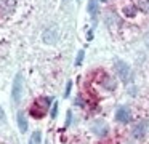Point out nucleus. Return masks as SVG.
<instances>
[{
  "label": "nucleus",
  "instance_id": "nucleus-1",
  "mask_svg": "<svg viewBox=\"0 0 149 144\" xmlns=\"http://www.w3.org/2000/svg\"><path fill=\"white\" fill-rule=\"evenodd\" d=\"M23 90H24V85H23V75L21 74H16L15 75V80H13V86H11V99H13L15 104L21 101L23 98Z\"/></svg>",
  "mask_w": 149,
  "mask_h": 144
},
{
  "label": "nucleus",
  "instance_id": "nucleus-2",
  "mask_svg": "<svg viewBox=\"0 0 149 144\" xmlns=\"http://www.w3.org/2000/svg\"><path fill=\"white\" fill-rule=\"evenodd\" d=\"M114 67H116L117 70V75L120 77V80H123V82H128L130 77H132V70H130V66L127 63H123V61L117 59L116 64H114Z\"/></svg>",
  "mask_w": 149,
  "mask_h": 144
},
{
  "label": "nucleus",
  "instance_id": "nucleus-3",
  "mask_svg": "<svg viewBox=\"0 0 149 144\" xmlns=\"http://www.w3.org/2000/svg\"><path fill=\"white\" fill-rule=\"evenodd\" d=\"M116 122H119V123H128V122H132V112H130V109L125 107V106H120L116 111Z\"/></svg>",
  "mask_w": 149,
  "mask_h": 144
},
{
  "label": "nucleus",
  "instance_id": "nucleus-4",
  "mask_svg": "<svg viewBox=\"0 0 149 144\" xmlns=\"http://www.w3.org/2000/svg\"><path fill=\"white\" fill-rule=\"evenodd\" d=\"M59 38V32L56 27H50L45 31V34H43V42H45L47 45H55L56 42H58Z\"/></svg>",
  "mask_w": 149,
  "mask_h": 144
},
{
  "label": "nucleus",
  "instance_id": "nucleus-5",
  "mask_svg": "<svg viewBox=\"0 0 149 144\" xmlns=\"http://www.w3.org/2000/svg\"><path fill=\"white\" fill-rule=\"evenodd\" d=\"M91 131H93L95 134H100V136H104V134H107L109 128H107V125L104 123L103 120H96L93 125H91Z\"/></svg>",
  "mask_w": 149,
  "mask_h": 144
},
{
  "label": "nucleus",
  "instance_id": "nucleus-6",
  "mask_svg": "<svg viewBox=\"0 0 149 144\" xmlns=\"http://www.w3.org/2000/svg\"><path fill=\"white\" fill-rule=\"evenodd\" d=\"M148 127H149V123L146 120H143V122H139V123H136V127L133 128V136L136 138V139H139V138H143L146 134V131H148Z\"/></svg>",
  "mask_w": 149,
  "mask_h": 144
},
{
  "label": "nucleus",
  "instance_id": "nucleus-7",
  "mask_svg": "<svg viewBox=\"0 0 149 144\" xmlns=\"http://www.w3.org/2000/svg\"><path fill=\"white\" fill-rule=\"evenodd\" d=\"M18 127H19L21 133H26V131H27V120H26V117H24L23 112L18 114Z\"/></svg>",
  "mask_w": 149,
  "mask_h": 144
},
{
  "label": "nucleus",
  "instance_id": "nucleus-8",
  "mask_svg": "<svg viewBox=\"0 0 149 144\" xmlns=\"http://www.w3.org/2000/svg\"><path fill=\"white\" fill-rule=\"evenodd\" d=\"M103 86H104L106 90H116L117 83H116V80H114L112 77H109V75H104V83H103Z\"/></svg>",
  "mask_w": 149,
  "mask_h": 144
},
{
  "label": "nucleus",
  "instance_id": "nucleus-9",
  "mask_svg": "<svg viewBox=\"0 0 149 144\" xmlns=\"http://www.w3.org/2000/svg\"><path fill=\"white\" fill-rule=\"evenodd\" d=\"M88 13H90L91 16H95L96 15V11H98V6H96V0H88Z\"/></svg>",
  "mask_w": 149,
  "mask_h": 144
},
{
  "label": "nucleus",
  "instance_id": "nucleus-10",
  "mask_svg": "<svg viewBox=\"0 0 149 144\" xmlns=\"http://www.w3.org/2000/svg\"><path fill=\"white\" fill-rule=\"evenodd\" d=\"M123 13H125V16H128V18H133V16L136 15V6H133V8H125Z\"/></svg>",
  "mask_w": 149,
  "mask_h": 144
},
{
  "label": "nucleus",
  "instance_id": "nucleus-11",
  "mask_svg": "<svg viewBox=\"0 0 149 144\" xmlns=\"http://www.w3.org/2000/svg\"><path fill=\"white\" fill-rule=\"evenodd\" d=\"M84 56H85V51L80 50V51L77 53V59H75V64H77V66H80V63H82V59H84Z\"/></svg>",
  "mask_w": 149,
  "mask_h": 144
},
{
  "label": "nucleus",
  "instance_id": "nucleus-12",
  "mask_svg": "<svg viewBox=\"0 0 149 144\" xmlns=\"http://www.w3.org/2000/svg\"><path fill=\"white\" fill-rule=\"evenodd\" d=\"M40 139H42V138H40V131H36V133H34L32 141H34L36 144H40Z\"/></svg>",
  "mask_w": 149,
  "mask_h": 144
},
{
  "label": "nucleus",
  "instance_id": "nucleus-13",
  "mask_svg": "<svg viewBox=\"0 0 149 144\" xmlns=\"http://www.w3.org/2000/svg\"><path fill=\"white\" fill-rule=\"evenodd\" d=\"M56 114H58V102H55V104H53V107H52V118H55Z\"/></svg>",
  "mask_w": 149,
  "mask_h": 144
},
{
  "label": "nucleus",
  "instance_id": "nucleus-14",
  "mask_svg": "<svg viewBox=\"0 0 149 144\" xmlns=\"http://www.w3.org/2000/svg\"><path fill=\"white\" fill-rule=\"evenodd\" d=\"M71 88H72V82L69 80L68 85H66V91H64V96H69V93H71Z\"/></svg>",
  "mask_w": 149,
  "mask_h": 144
},
{
  "label": "nucleus",
  "instance_id": "nucleus-15",
  "mask_svg": "<svg viewBox=\"0 0 149 144\" xmlns=\"http://www.w3.org/2000/svg\"><path fill=\"white\" fill-rule=\"evenodd\" d=\"M141 6H143V10H144V11H149V0H146Z\"/></svg>",
  "mask_w": 149,
  "mask_h": 144
},
{
  "label": "nucleus",
  "instance_id": "nucleus-16",
  "mask_svg": "<svg viewBox=\"0 0 149 144\" xmlns=\"http://www.w3.org/2000/svg\"><path fill=\"white\" fill-rule=\"evenodd\" d=\"M71 115H72V114H71V111H69V112H68V117H66V125H68V127L71 125Z\"/></svg>",
  "mask_w": 149,
  "mask_h": 144
},
{
  "label": "nucleus",
  "instance_id": "nucleus-17",
  "mask_svg": "<svg viewBox=\"0 0 149 144\" xmlns=\"http://www.w3.org/2000/svg\"><path fill=\"white\" fill-rule=\"evenodd\" d=\"M0 120L5 122V115H3V112H2V111H0Z\"/></svg>",
  "mask_w": 149,
  "mask_h": 144
},
{
  "label": "nucleus",
  "instance_id": "nucleus-18",
  "mask_svg": "<svg viewBox=\"0 0 149 144\" xmlns=\"http://www.w3.org/2000/svg\"><path fill=\"white\" fill-rule=\"evenodd\" d=\"M101 2H104V0H101Z\"/></svg>",
  "mask_w": 149,
  "mask_h": 144
},
{
  "label": "nucleus",
  "instance_id": "nucleus-19",
  "mask_svg": "<svg viewBox=\"0 0 149 144\" xmlns=\"http://www.w3.org/2000/svg\"><path fill=\"white\" fill-rule=\"evenodd\" d=\"M31 144H32V143H31Z\"/></svg>",
  "mask_w": 149,
  "mask_h": 144
}]
</instances>
